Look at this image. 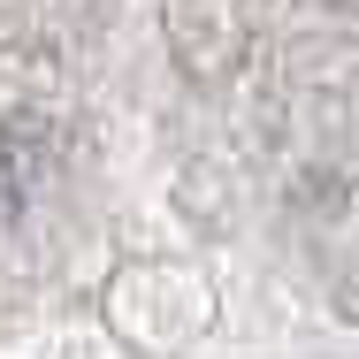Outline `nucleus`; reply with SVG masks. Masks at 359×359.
Wrapping results in <instances>:
<instances>
[]
</instances>
